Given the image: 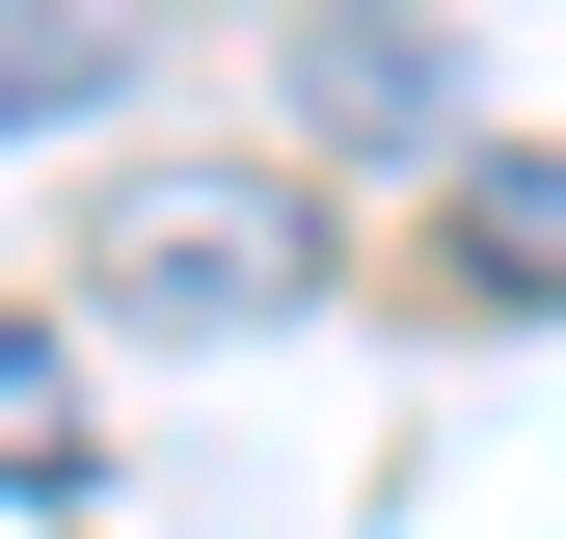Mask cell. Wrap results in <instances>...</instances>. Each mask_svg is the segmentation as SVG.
<instances>
[{"mask_svg":"<svg viewBox=\"0 0 566 539\" xmlns=\"http://www.w3.org/2000/svg\"><path fill=\"white\" fill-rule=\"evenodd\" d=\"M297 270H324L297 189H108V297L135 324H297Z\"/></svg>","mask_w":566,"mask_h":539,"instance_id":"cell-1","label":"cell"},{"mask_svg":"<svg viewBox=\"0 0 566 539\" xmlns=\"http://www.w3.org/2000/svg\"><path fill=\"white\" fill-rule=\"evenodd\" d=\"M459 297H513V324H566V162H459Z\"/></svg>","mask_w":566,"mask_h":539,"instance_id":"cell-2","label":"cell"},{"mask_svg":"<svg viewBox=\"0 0 566 539\" xmlns=\"http://www.w3.org/2000/svg\"><path fill=\"white\" fill-rule=\"evenodd\" d=\"M108 82H135L108 0H0V135H28V108H108Z\"/></svg>","mask_w":566,"mask_h":539,"instance_id":"cell-3","label":"cell"},{"mask_svg":"<svg viewBox=\"0 0 566 539\" xmlns=\"http://www.w3.org/2000/svg\"><path fill=\"white\" fill-rule=\"evenodd\" d=\"M82 458H108V432H82V378H54V324H0V486L54 512V486H82Z\"/></svg>","mask_w":566,"mask_h":539,"instance_id":"cell-4","label":"cell"},{"mask_svg":"<svg viewBox=\"0 0 566 539\" xmlns=\"http://www.w3.org/2000/svg\"><path fill=\"white\" fill-rule=\"evenodd\" d=\"M297 82H324L350 135H432V108H459V82H432V28H324V54H297Z\"/></svg>","mask_w":566,"mask_h":539,"instance_id":"cell-5","label":"cell"}]
</instances>
